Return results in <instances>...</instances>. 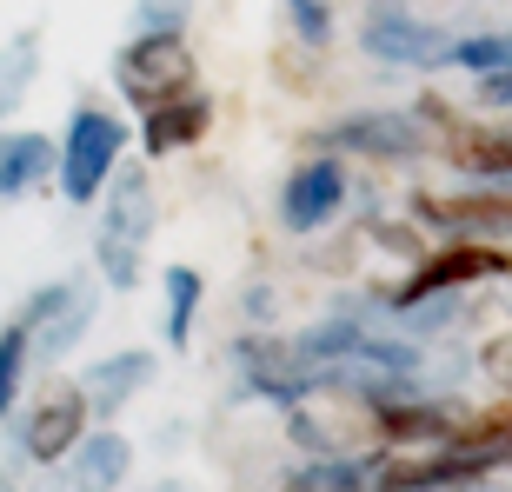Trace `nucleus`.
<instances>
[{
    "label": "nucleus",
    "mask_w": 512,
    "mask_h": 492,
    "mask_svg": "<svg viewBox=\"0 0 512 492\" xmlns=\"http://www.w3.org/2000/svg\"><path fill=\"white\" fill-rule=\"evenodd\" d=\"M94 207H100V220H94L100 286H107V293H140V280H147V240H153V227H160L147 167H120Z\"/></svg>",
    "instance_id": "nucleus-1"
},
{
    "label": "nucleus",
    "mask_w": 512,
    "mask_h": 492,
    "mask_svg": "<svg viewBox=\"0 0 512 492\" xmlns=\"http://www.w3.org/2000/svg\"><path fill=\"white\" fill-rule=\"evenodd\" d=\"M127 120L114 107H100V100H80L74 114H67V133H60V193L74 200V207H94L107 180L127 167Z\"/></svg>",
    "instance_id": "nucleus-2"
},
{
    "label": "nucleus",
    "mask_w": 512,
    "mask_h": 492,
    "mask_svg": "<svg viewBox=\"0 0 512 492\" xmlns=\"http://www.w3.org/2000/svg\"><path fill=\"white\" fill-rule=\"evenodd\" d=\"M479 280H512V246L499 240H473V233H453V240L426 246L413 260V273L399 286H386V306L393 313H406V306L433 300V293H466V286Z\"/></svg>",
    "instance_id": "nucleus-3"
},
{
    "label": "nucleus",
    "mask_w": 512,
    "mask_h": 492,
    "mask_svg": "<svg viewBox=\"0 0 512 492\" xmlns=\"http://www.w3.org/2000/svg\"><path fill=\"white\" fill-rule=\"evenodd\" d=\"M313 153H353V160H373V167H399V160H419L426 153V120L406 114V107H366V114L326 120L313 133Z\"/></svg>",
    "instance_id": "nucleus-4"
},
{
    "label": "nucleus",
    "mask_w": 512,
    "mask_h": 492,
    "mask_svg": "<svg viewBox=\"0 0 512 492\" xmlns=\"http://www.w3.org/2000/svg\"><path fill=\"white\" fill-rule=\"evenodd\" d=\"M193 74H200V67H193L187 34H133L114 54V87H120V100L140 107V114L160 107V100H173V94H187Z\"/></svg>",
    "instance_id": "nucleus-5"
},
{
    "label": "nucleus",
    "mask_w": 512,
    "mask_h": 492,
    "mask_svg": "<svg viewBox=\"0 0 512 492\" xmlns=\"http://www.w3.org/2000/svg\"><path fill=\"white\" fill-rule=\"evenodd\" d=\"M466 419H473V406L466 399H446V393H393V399H373L366 406V426L386 439V446H399V453H433V446H453L459 433H466Z\"/></svg>",
    "instance_id": "nucleus-6"
},
{
    "label": "nucleus",
    "mask_w": 512,
    "mask_h": 492,
    "mask_svg": "<svg viewBox=\"0 0 512 492\" xmlns=\"http://www.w3.org/2000/svg\"><path fill=\"white\" fill-rule=\"evenodd\" d=\"M87 433H94V399H87L80 379H54V386L20 413V453L34 459V466H60Z\"/></svg>",
    "instance_id": "nucleus-7"
},
{
    "label": "nucleus",
    "mask_w": 512,
    "mask_h": 492,
    "mask_svg": "<svg viewBox=\"0 0 512 492\" xmlns=\"http://www.w3.org/2000/svg\"><path fill=\"white\" fill-rule=\"evenodd\" d=\"M346 193H353V180H346L340 153H306L300 167L280 180V227L300 233V240L306 233H326L346 213Z\"/></svg>",
    "instance_id": "nucleus-8"
},
{
    "label": "nucleus",
    "mask_w": 512,
    "mask_h": 492,
    "mask_svg": "<svg viewBox=\"0 0 512 492\" xmlns=\"http://www.w3.org/2000/svg\"><path fill=\"white\" fill-rule=\"evenodd\" d=\"M360 47L373 60H386V67H446V54H453V34L446 27H433V20L406 14L399 0H373L360 20Z\"/></svg>",
    "instance_id": "nucleus-9"
},
{
    "label": "nucleus",
    "mask_w": 512,
    "mask_h": 492,
    "mask_svg": "<svg viewBox=\"0 0 512 492\" xmlns=\"http://www.w3.org/2000/svg\"><path fill=\"white\" fill-rule=\"evenodd\" d=\"M207 127H213V100L200 94V87H187V94H173V100H160V107H147L133 133H140V153H147V160H167V153L200 147V140H207Z\"/></svg>",
    "instance_id": "nucleus-10"
},
{
    "label": "nucleus",
    "mask_w": 512,
    "mask_h": 492,
    "mask_svg": "<svg viewBox=\"0 0 512 492\" xmlns=\"http://www.w3.org/2000/svg\"><path fill=\"white\" fill-rule=\"evenodd\" d=\"M446 160L479 187H512V127L506 120H459L446 133Z\"/></svg>",
    "instance_id": "nucleus-11"
},
{
    "label": "nucleus",
    "mask_w": 512,
    "mask_h": 492,
    "mask_svg": "<svg viewBox=\"0 0 512 492\" xmlns=\"http://www.w3.org/2000/svg\"><path fill=\"white\" fill-rule=\"evenodd\" d=\"M54 173H60V147L47 133L0 127V200H20V193L47 187Z\"/></svg>",
    "instance_id": "nucleus-12"
},
{
    "label": "nucleus",
    "mask_w": 512,
    "mask_h": 492,
    "mask_svg": "<svg viewBox=\"0 0 512 492\" xmlns=\"http://www.w3.org/2000/svg\"><path fill=\"white\" fill-rule=\"evenodd\" d=\"M133 473V439L114 433V426H100V433H87L67 453V479H74V492H120Z\"/></svg>",
    "instance_id": "nucleus-13"
},
{
    "label": "nucleus",
    "mask_w": 512,
    "mask_h": 492,
    "mask_svg": "<svg viewBox=\"0 0 512 492\" xmlns=\"http://www.w3.org/2000/svg\"><path fill=\"white\" fill-rule=\"evenodd\" d=\"M147 379H153V353H147V346H127V353H107V360H94L87 373H80V386H87V399H94V413L114 419L127 399L147 393Z\"/></svg>",
    "instance_id": "nucleus-14"
},
{
    "label": "nucleus",
    "mask_w": 512,
    "mask_h": 492,
    "mask_svg": "<svg viewBox=\"0 0 512 492\" xmlns=\"http://www.w3.org/2000/svg\"><path fill=\"white\" fill-rule=\"evenodd\" d=\"M380 453H313L280 479V492H373Z\"/></svg>",
    "instance_id": "nucleus-15"
},
{
    "label": "nucleus",
    "mask_w": 512,
    "mask_h": 492,
    "mask_svg": "<svg viewBox=\"0 0 512 492\" xmlns=\"http://www.w3.org/2000/svg\"><path fill=\"white\" fill-rule=\"evenodd\" d=\"M94 306H100V286H87V280L67 286V300H60L34 333V360H67V353L80 346V333L94 326Z\"/></svg>",
    "instance_id": "nucleus-16"
},
{
    "label": "nucleus",
    "mask_w": 512,
    "mask_h": 492,
    "mask_svg": "<svg viewBox=\"0 0 512 492\" xmlns=\"http://www.w3.org/2000/svg\"><path fill=\"white\" fill-rule=\"evenodd\" d=\"M200 300H207V280L193 273V266H160V306H167V320H160V340L167 346H187L193 340V320H200Z\"/></svg>",
    "instance_id": "nucleus-17"
},
{
    "label": "nucleus",
    "mask_w": 512,
    "mask_h": 492,
    "mask_svg": "<svg viewBox=\"0 0 512 492\" xmlns=\"http://www.w3.org/2000/svg\"><path fill=\"white\" fill-rule=\"evenodd\" d=\"M27 366H34V326L14 313V320H0V419H14V413H20Z\"/></svg>",
    "instance_id": "nucleus-18"
},
{
    "label": "nucleus",
    "mask_w": 512,
    "mask_h": 492,
    "mask_svg": "<svg viewBox=\"0 0 512 492\" xmlns=\"http://www.w3.org/2000/svg\"><path fill=\"white\" fill-rule=\"evenodd\" d=\"M34 74H40V34L34 27L0 40V120H14V107L34 94Z\"/></svg>",
    "instance_id": "nucleus-19"
},
{
    "label": "nucleus",
    "mask_w": 512,
    "mask_h": 492,
    "mask_svg": "<svg viewBox=\"0 0 512 492\" xmlns=\"http://www.w3.org/2000/svg\"><path fill=\"white\" fill-rule=\"evenodd\" d=\"M446 67H459V74H512V27H486V34H459L453 54H446Z\"/></svg>",
    "instance_id": "nucleus-20"
},
{
    "label": "nucleus",
    "mask_w": 512,
    "mask_h": 492,
    "mask_svg": "<svg viewBox=\"0 0 512 492\" xmlns=\"http://www.w3.org/2000/svg\"><path fill=\"white\" fill-rule=\"evenodd\" d=\"M193 0H133V34H187Z\"/></svg>",
    "instance_id": "nucleus-21"
},
{
    "label": "nucleus",
    "mask_w": 512,
    "mask_h": 492,
    "mask_svg": "<svg viewBox=\"0 0 512 492\" xmlns=\"http://www.w3.org/2000/svg\"><path fill=\"white\" fill-rule=\"evenodd\" d=\"M286 20H293V34L306 40V47H326L333 40V7L326 0H280Z\"/></svg>",
    "instance_id": "nucleus-22"
},
{
    "label": "nucleus",
    "mask_w": 512,
    "mask_h": 492,
    "mask_svg": "<svg viewBox=\"0 0 512 492\" xmlns=\"http://www.w3.org/2000/svg\"><path fill=\"white\" fill-rule=\"evenodd\" d=\"M366 233H373L386 253H399V260H419V253H426V233L406 227V220H380V227H366Z\"/></svg>",
    "instance_id": "nucleus-23"
},
{
    "label": "nucleus",
    "mask_w": 512,
    "mask_h": 492,
    "mask_svg": "<svg viewBox=\"0 0 512 492\" xmlns=\"http://www.w3.org/2000/svg\"><path fill=\"white\" fill-rule=\"evenodd\" d=\"M479 373L499 379V393H512V340H493L486 353H479Z\"/></svg>",
    "instance_id": "nucleus-24"
},
{
    "label": "nucleus",
    "mask_w": 512,
    "mask_h": 492,
    "mask_svg": "<svg viewBox=\"0 0 512 492\" xmlns=\"http://www.w3.org/2000/svg\"><path fill=\"white\" fill-rule=\"evenodd\" d=\"M479 100H493V107H512V74H486V80H479Z\"/></svg>",
    "instance_id": "nucleus-25"
},
{
    "label": "nucleus",
    "mask_w": 512,
    "mask_h": 492,
    "mask_svg": "<svg viewBox=\"0 0 512 492\" xmlns=\"http://www.w3.org/2000/svg\"><path fill=\"white\" fill-rule=\"evenodd\" d=\"M140 492H193L187 479H153V486H140Z\"/></svg>",
    "instance_id": "nucleus-26"
},
{
    "label": "nucleus",
    "mask_w": 512,
    "mask_h": 492,
    "mask_svg": "<svg viewBox=\"0 0 512 492\" xmlns=\"http://www.w3.org/2000/svg\"><path fill=\"white\" fill-rule=\"evenodd\" d=\"M0 492H14V486H7V479H0Z\"/></svg>",
    "instance_id": "nucleus-27"
}]
</instances>
